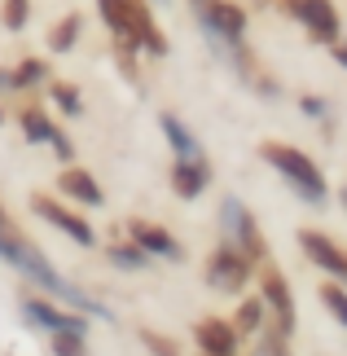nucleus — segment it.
Masks as SVG:
<instances>
[{"mask_svg":"<svg viewBox=\"0 0 347 356\" xmlns=\"http://www.w3.org/2000/svg\"><path fill=\"white\" fill-rule=\"evenodd\" d=\"M40 84H49V62L45 58H18V66H13V92H31V88H40Z\"/></svg>","mask_w":347,"mask_h":356,"instance_id":"nucleus-21","label":"nucleus"},{"mask_svg":"<svg viewBox=\"0 0 347 356\" xmlns=\"http://www.w3.org/2000/svg\"><path fill=\"white\" fill-rule=\"evenodd\" d=\"M106 259H110L119 273H145V268H150V255H145L128 234L115 238V242H106Z\"/></svg>","mask_w":347,"mask_h":356,"instance_id":"nucleus-17","label":"nucleus"},{"mask_svg":"<svg viewBox=\"0 0 347 356\" xmlns=\"http://www.w3.org/2000/svg\"><path fill=\"white\" fill-rule=\"evenodd\" d=\"M97 13H102V22H106L110 40H115L123 66L132 58H141V53L154 58V62L168 58V35H163L150 0H97Z\"/></svg>","mask_w":347,"mask_h":356,"instance_id":"nucleus-1","label":"nucleus"},{"mask_svg":"<svg viewBox=\"0 0 347 356\" xmlns=\"http://www.w3.org/2000/svg\"><path fill=\"white\" fill-rule=\"evenodd\" d=\"M295 22L303 26V35L312 40V44H334L343 40V13L334 0H299L295 5Z\"/></svg>","mask_w":347,"mask_h":356,"instance_id":"nucleus-9","label":"nucleus"},{"mask_svg":"<svg viewBox=\"0 0 347 356\" xmlns=\"http://www.w3.org/2000/svg\"><path fill=\"white\" fill-rule=\"evenodd\" d=\"M339 202H343V207H347V189H339Z\"/></svg>","mask_w":347,"mask_h":356,"instance_id":"nucleus-29","label":"nucleus"},{"mask_svg":"<svg viewBox=\"0 0 347 356\" xmlns=\"http://www.w3.org/2000/svg\"><path fill=\"white\" fill-rule=\"evenodd\" d=\"M128 238L141 246L145 255H159V259H185V246L176 242L172 229H163L154 220H141V216H132L128 220Z\"/></svg>","mask_w":347,"mask_h":356,"instance_id":"nucleus-14","label":"nucleus"},{"mask_svg":"<svg viewBox=\"0 0 347 356\" xmlns=\"http://www.w3.org/2000/svg\"><path fill=\"white\" fill-rule=\"evenodd\" d=\"M22 321L26 325H35V330H49V334H58V330H75V334H88V317L84 312H75V308H66L62 299H53L45 291H26L22 295Z\"/></svg>","mask_w":347,"mask_h":356,"instance_id":"nucleus-8","label":"nucleus"},{"mask_svg":"<svg viewBox=\"0 0 347 356\" xmlns=\"http://www.w3.org/2000/svg\"><path fill=\"white\" fill-rule=\"evenodd\" d=\"M136 339L145 343V352H150V356H185L176 339H172V334H163V330H141Z\"/></svg>","mask_w":347,"mask_h":356,"instance_id":"nucleus-24","label":"nucleus"},{"mask_svg":"<svg viewBox=\"0 0 347 356\" xmlns=\"http://www.w3.org/2000/svg\"><path fill=\"white\" fill-rule=\"evenodd\" d=\"M0 92H13V66H0Z\"/></svg>","mask_w":347,"mask_h":356,"instance_id":"nucleus-28","label":"nucleus"},{"mask_svg":"<svg viewBox=\"0 0 347 356\" xmlns=\"http://www.w3.org/2000/svg\"><path fill=\"white\" fill-rule=\"evenodd\" d=\"M159 128H163V136H168L172 154H202L198 136H193V132L185 128V119H176L172 111H163V115H159Z\"/></svg>","mask_w":347,"mask_h":356,"instance_id":"nucleus-19","label":"nucleus"},{"mask_svg":"<svg viewBox=\"0 0 347 356\" xmlns=\"http://www.w3.org/2000/svg\"><path fill=\"white\" fill-rule=\"evenodd\" d=\"M255 282H259L264 308H268V317H273V330L290 339V334H295V325H299V308H295V291H290L286 273L277 268L273 259H264V264H255Z\"/></svg>","mask_w":347,"mask_h":356,"instance_id":"nucleus-5","label":"nucleus"},{"mask_svg":"<svg viewBox=\"0 0 347 356\" xmlns=\"http://www.w3.org/2000/svg\"><path fill=\"white\" fill-rule=\"evenodd\" d=\"M198 356H202V352H198Z\"/></svg>","mask_w":347,"mask_h":356,"instance_id":"nucleus-32","label":"nucleus"},{"mask_svg":"<svg viewBox=\"0 0 347 356\" xmlns=\"http://www.w3.org/2000/svg\"><path fill=\"white\" fill-rule=\"evenodd\" d=\"M53 189H58L66 202H75L79 211L106 207V189H102V181H97L88 168H75V163H62V172H58V181H53Z\"/></svg>","mask_w":347,"mask_h":356,"instance_id":"nucleus-11","label":"nucleus"},{"mask_svg":"<svg viewBox=\"0 0 347 356\" xmlns=\"http://www.w3.org/2000/svg\"><path fill=\"white\" fill-rule=\"evenodd\" d=\"M202 282L211 286V291H220V295H246V286L255 282V259H246L233 242L220 238V246L202 264Z\"/></svg>","mask_w":347,"mask_h":356,"instance_id":"nucleus-4","label":"nucleus"},{"mask_svg":"<svg viewBox=\"0 0 347 356\" xmlns=\"http://www.w3.org/2000/svg\"><path fill=\"white\" fill-rule=\"evenodd\" d=\"M233 330H238L242 339H251V334H259L264 330V321H268V308H264V299L259 295H242V304L233 308Z\"/></svg>","mask_w":347,"mask_h":356,"instance_id":"nucleus-18","label":"nucleus"},{"mask_svg":"<svg viewBox=\"0 0 347 356\" xmlns=\"http://www.w3.org/2000/svg\"><path fill=\"white\" fill-rule=\"evenodd\" d=\"M259 159L290 185V194L299 202H308V207H330V181H325V172L316 168L312 154H303V149L290 145V141H259Z\"/></svg>","mask_w":347,"mask_h":356,"instance_id":"nucleus-2","label":"nucleus"},{"mask_svg":"<svg viewBox=\"0 0 347 356\" xmlns=\"http://www.w3.org/2000/svg\"><path fill=\"white\" fill-rule=\"evenodd\" d=\"M172 194L180 202H193L207 194V185H211V163H207V154H172Z\"/></svg>","mask_w":347,"mask_h":356,"instance_id":"nucleus-12","label":"nucleus"},{"mask_svg":"<svg viewBox=\"0 0 347 356\" xmlns=\"http://www.w3.org/2000/svg\"><path fill=\"white\" fill-rule=\"evenodd\" d=\"M49 149H53V154H58L62 163H71V159H75V145H71V136H66L62 128L53 132V141H49Z\"/></svg>","mask_w":347,"mask_h":356,"instance_id":"nucleus-26","label":"nucleus"},{"mask_svg":"<svg viewBox=\"0 0 347 356\" xmlns=\"http://www.w3.org/2000/svg\"><path fill=\"white\" fill-rule=\"evenodd\" d=\"M193 9H198L202 35H211L216 44H225V49H242L246 26H251L246 5H238V0H202V5H193Z\"/></svg>","mask_w":347,"mask_h":356,"instance_id":"nucleus-7","label":"nucleus"},{"mask_svg":"<svg viewBox=\"0 0 347 356\" xmlns=\"http://www.w3.org/2000/svg\"><path fill=\"white\" fill-rule=\"evenodd\" d=\"M193 5H202V0H193Z\"/></svg>","mask_w":347,"mask_h":356,"instance_id":"nucleus-31","label":"nucleus"},{"mask_svg":"<svg viewBox=\"0 0 347 356\" xmlns=\"http://www.w3.org/2000/svg\"><path fill=\"white\" fill-rule=\"evenodd\" d=\"M299 111L308 115V119H325L330 106H325V97H316V92H303V97H299Z\"/></svg>","mask_w":347,"mask_h":356,"instance_id":"nucleus-25","label":"nucleus"},{"mask_svg":"<svg viewBox=\"0 0 347 356\" xmlns=\"http://www.w3.org/2000/svg\"><path fill=\"white\" fill-rule=\"evenodd\" d=\"M49 102H53V111H62L66 119L84 115V92H79V84H71V79H49Z\"/></svg>","mask_w":347,"mask_h":356,"instance_id":"nucleus-20","label":"nucleus"},{"mask_svg":"<svg viewBox=\"0 0 347 356\" xmlns=\"http://www.w3.org/2000/svg\"><path fill=\"white\" fill-rule=\"evenodd\" d=\"M79 35H84V13H62V18L49 26L45 44H49L53 58H62V53H71L79 44Z\"/></svg>","mask_w":347,"mask_h":356,"instance_id":"nucleus-16","label":"nucleus"},{"mask_svg":"<svg viewBox=\"0 0 347 356\" xmlns=\"http://www.w3.org/2000/svg\"><path fill=\"white\" fill-rule=\"evenodd\" d=\"M13 115H18V128H22V141H26V145H49V141H53V132H58L53 115H49L35 97H22Z\"/></svg>","mask_w":347,"mask_h":356,"instance_id":"nucleus-15","label":"nucleus"},{"mask_svg":"<svg viewBox=\"0 0 347 356\" xmlns=\"http://www.w3.org/2000/svg\"><path fill=\"white\" fill-rule=\"evenodd\" d=\"M330 58H334L343 71H347V44H343V40H334V44H330Z\"/></svg>","mask_w":347,"mask_h":356,"instance_id":"nucleus-27","label":"nucleus"},{"mask_svg":"<svg viewBox=\"0 0 347 356\" xmlns=\"http://www.w3.org/2000/svg\"><path fill=\"white\" fill-rule=\"evenodd\" d=\"M295 242H299V251L308 255L330 282H343V286H347V251H343V246L330 238V234H321V229H299Z\"/></svg>","mask_w":347,"mask_h":356,"instance_id":"nucleus-10","label":"nucleus"},{"mask_svg":"<svg viewBox=\"0 0 347 356\" xmlns=\"http://www.w3.org/2000/svg\"><path fill=\"white\" fill-rule=\"evenodd\" d=\"M0 123H5V106H0Z\"/></svg>","mask_w":347,"mask_h":356,"instance_id":"nucleus-30","label":"nucleus"},{"mask_svg":"<svg viewBox=\"0 0 347 356\" xmlns=\"http://www.w3.org/2000/svg\"><path fill=\"white\" fill-rule=\"evenodd\" d=\"M220 238L233 242L246 259H255V264H264V259H268V238H264L255 211L246 207L242 198H233V194L220 202Z\"/></svg>","mask_w":347,"mask_h":356,"instance_id":"nucleus-3","label":"nucleus"},{"mask_svg":"<svg viewBox=\"0 0 347 356\" xmlns=\"http://www.w3.org/2000/svg\"><path fill=\"white\" fill-rule=\"evenodd\" d=\"M0 26L5 31H26L31 26V0H0Z\"/></svg>","mask_w":347,"mask_h":356,"instance_id":"nucleus-23","label":"nucleus"},{"mask_svg":"<svg viewBox=\"0 0 347 356\" xmlns=\"http://www.w3.org/2000/svg\"><path fill=\"white\" fill-rule=\"evenodd\" d=\"M246 339L233 330L229 317H198L193 321V348L202 356H238Z\"/></svg>","mask_w":347,"mask_h":356,"instance_id":"nucleus-13","label":"nucleus"},{"mask_svg":"<svg viewBox=\"0 0 347 356\" xmlns=\"http://www.w3.org/2000/svg\"><path fill=\"white\" fill-rule=\"evenodd\" d=\"M26 202H31V216H40L45 225H53L58 234H66L75 246H84V251H92V246H97V229H92V220H88L79 207H71L62 194H31Z\"/></svg>","mask_w":347,"mask_h":356,"instance_id":"nucleus-6","label":"nucleus"},{"mask_svg":"<svg viewBox=\"0 0 347 356\" xmlns=\"http://www.w3.org/2000/svg\"><path fill=\"white\" fill-rule=\"evenodd\" d=\"M316 299H321V308L347 330V286L343 282H325L321 291H316Z\"/></svg>","mask_w":347,"mask_h":356,"instance_id":"nucleus-22","label":"nucleus"}]
</instances>
